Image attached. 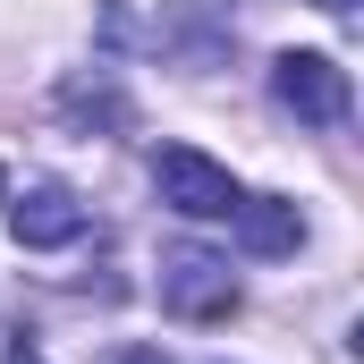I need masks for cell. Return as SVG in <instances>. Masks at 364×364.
<instances>
[{
    "instance_id": "3",
    "label": "cell",
    "mask_w": 364,
    "mask_h": 364,
    "mask_svg": "<svg viewBox=\"0 0 364 364\" xmlns=\"http://www.w3.org/2000/svg\"><path fill=\"white\" fill-rule=\"evenodd\" d=\"M272 93L305 119V127H339L348 119V68L322 51H279L272 60Z\"/></svg>"
},
{
    "instance_id": "9",
    "label": "cell",
    "mask_w": 364,
    "mask_h": 364,
    "mask_svg": "<svg viewBox=\"0 0 364 364\" xmlns=\"http://www.w3.org/2000/svg\"><path fill=\"white\" fill-rule=\"evenodd\" d=\"M322 9H331V17H348V9H356V0H322Z\"/></svg>"
},
{
    "instance_id": "5",
    "label": "cell",
    "mask_w": 364,
    "mask_h": 364,
    "mask_svg": "<svg viewBox=\"0 0 364 364\" xmlns=\"http://www.w3.org/2000/svg\"><path fill=\"white\" fill-rule=\"evenodd\" d=\"M229 220H237L246 255H296V246H305V212H296L288 195H246Z\"/></svg>"
},
{
    "instance_id": "6",
    "label": "cell",
    "mask_w": 364,
    "mask_h": 364,
    "mask_svg": "<svg viewBox=\"0 0 364 364\" xmlns=\"http://www.w3.org/2000/svg\"><path fill=\"white\" fill-rule=\"evenodd\" d=\"M60 110H68V119H102V127H127V102H119V85H102V77H77V85L60 93Z\"/></svg>"
},
{
    "instance_id": "2",
    "label": "cell",
    "mask_w": 364,
    "mask_h": 364,
    "mask_svg": "<svg viewBox=\"0 0 364 364\" xmlns=\"http://www.w3.org/2000/svg\"><path fill=\"white\" fill-rule=\"evenodd\" d=\"M161 305L178 322H229L237 314V279L212 246H170L161 255Z\"/></svg>"
},
{
    "instance_id": "1",
    "label": "cell",
    "mask_w": 364,
    "mask_h": 364,
    "mask_svg": "<svg viewBox=\"0 0 364 364\" xmlns=\"http://www.w3.org/2000/svg\"><path fill=\"white\" fill-rule=\"evenodd\" d=\"M153 186H161V203H170L178 220H229V212L246 203V186L229 178L212 153H195V144H161V153H153Z\"/></svg>"
},
{
    "instance_id": "7",
    "label": "cell",
    "mask_w": 364,
    "mask_h": 364,
    "mask_svg": "<svg viewBox=\"0 0 364 364\" xmlns=\"http://www.w3.org/2000/svg\"><path fill=\"white\" fill-rule=\"evenodd\" d=\"M93 364H170V356H161L153 339H119V348H102Z\"/></svg>"
},
{
    "instance_id": "8",
    "label": "cell",
    "mask_w": 364,
    "mask_h": 364,
    "mask_svg": "<svg viewBox=\"0 0 364 364\" xmlns=\"http://www.w3.org/2000/svg\"><path fill=\"white\" fill-rule=\"evenodd\" d=\"M9 364H34V348H26V339H17V348H9Z\"/></svg>"
},
{
    "instance_id": "4",
    "label": "cell",
    "mask_w": 364,
    "mask_h": 364,
    "mask_svg": "<svg viewBox=\"0 0 364 364\" xmlns=\"http://www.w3.org/2000/svg\"><path fill=\"white\" fill-rule=\"evenodd\" d=\"M9 229H17V246H34V255L77 246V237H85V203H77L68 186H26V203L9 212Z\"/></svg>"
},
{
    "instance_id": "10",
    "label": "cell",
    "mask_w": 364,
    "mask_h": 364,
    "mask_svg": "<svg viewBox=\"0 0 364 364\" xmlns=\"http://www.w3.org/2000/svg\"><path fill=\"white\" fill-rule=\"evenodd\" d=\"M0 195H9V170H0Z\"/></svg>"
}]
</instances>
